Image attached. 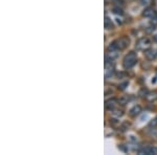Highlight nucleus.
<instances>
[{"label": "nucleus", "instance_id": "9d476101", "mask_svg": "<svg viewBox=\"0 0 157 155\" xmlns=\"http://www.w3.org/2000/svg\"><path fill=\"white\" fill-rule=\"evenodd\" d=\"M104 25H105V29H113V23L112 21L110 20L109 17H105V21H104Z\"/></svg>", "mask_w": 157, "mask_h": 155}, {"label": "nucleus", "instance_id": "dca6fc26", "mask_svg": "<svg viewBox=\"0 0 157 155\" xmlns=\"http://www.w3.org/2000/svg\"><path fill=\"white\" fill-rule=\"evenodd\" d=\"M153 40H154L155 42H157V35H155V36L153 37Z\"/></svg>", "mask_w": 157, "mask_h": 155}, {"label": "nucleus", "instance_id": "7ed1b4c3", "mask_svg": "<svg viewBox=\"0 0 157 155\" xmlns=\"http://www.w3.org/2000/svg\"><path fill=\"white\" fill-rule=\"evenodd\" d=\"M139 155H156L157 154V148L153 146H146L141 148L138 151Z\"/></svg>", "mask_w": 157, "mask_h": 155}, {"label": "nucleus", "instance_id": "f03ea898", "mask_svg": "<svg viewBox=\"0 0 157 155\" xmlns=\"http://www.w3.org/2000/svg\"><path fill=\"white\" fill-rule=\"evenodd\" d=\"M137 62V55L134 51H130L129 53L125 56L123 60V66L125 69H130L136 64Z\"/></svg>", "mask_w": 157, "mask_h": 155}, {"label": "nucleus", "instance_id": "4468645a", "mask_svg": "<svg viewBox=\"0 0 157 155\" xmlns=\"http://www.w3.org/2000/svg\"><path fill=\"white\" fill-rule=\"evenodd\" d=\"M114 13H115V14H120V15H123V11L120 10V9H115V10H114Z\"/></svg>", "mask_w": 157, "mask_h": 155}, {"label": "nucleus", "instance_id": "f8f14e48", "mask_svg": "<svg viewBox=\"0 0 157 155\" xmlns=\"http://www.w3.org/2000/svg\"><path fill=\"white\" fill-rule=\"evenodd\" d=\"M156 125H157V117H156V119H154L153 121H152L151 123H150V126H151V127L152 126L154 127V126H156Z\"/></svg>", "mask_w": 157, "mask_h": 155}, {"label": "nucleus", "instance_id": "9b49d317", "mask_svg": "<svg viewBox=\"0 0 157 155\" xmlns=\"http://www.w3.org/2000/svg\"><path fill=\"white\" fill-rule=\"evenodd\" d=\"M128 101H129V98H122L120 101H118V103H120V104H122V105H126Z\"/></svg>", "mask_w": 157, "mask_h": 155}, {"label": "nucleus", "instance_id": "39448f33", "mask_svg": "<svg viewBox=\"0 0 157 155\" xmlns=\"http://www.w3.org/2000/svg\"><path fill=\"white\" fill-rule=\"evenodd\" d=\"M113 72H114V66L111 64V61L106 60V63H105V78H106V79L111 78Z\"/></svg>", "mask_w": 157, "mask_h": 155}, {"label": "nucleus", "instance_id": "0eeeda50", "mask_svg": "<svg viewBox=\"0 0 157 155\" xmlns=\"http://www.w3.org/2000/svg\"><path fill=\"white\" fill-rule=\"evenodd\" d=\"M156 15H157V13L153 8H147L146 10L144 11V13H142V16L146 18H153V17H155Z\"/></svg>", "mask_w": 157, "mask_h": 155}, {"label": "nucleus", "instance_id": "ddd939ff", "mask_svg": "<svg viewBox=\"0 0 157 155\" xmlns=\"http://www.w3.org/2000/svg\"><path fill=\"white\" fill-rule=\"evenodd\" d=\"M151 19H152V21H151V22H152V24L156 25V24H157V15L155 16V17L151 18Z\"/></svg>", "mask_w": 157, "mask_h": 155}, {"label": "nucleus", "instance_id": "f257e3e1", "mask_svg": "<svg viewBox=\"0 0 157 155\" xmlns=\"http://www.w3.org/2000/svg\"><path fill=\"white\" fill-rule=\"evenodd\" d=\"M129 43H130V40L128 37H122L120 39H116L115 41H113L112 43L109 45L108 49L110 50H117V51H120V50H124L129 46Z\"/></svg>", "mask_w": 157, "mask_h": 155}, {"label": "nucleus", "instance_id": "423d86ee", "mask_svg": "<svg viewBox=\"0 0 157 155\" xmlns=\"http://www.w3.org/2000/svg\"><path fill=\"white\" fill-rule=\"evenodd\" d=\"M145 57L147 60L153 61L157 58V49L155 48H148L145 50Z\"/></svg>", "mask_w": 157, "mask_h": 155}, {"label": "nucleus", "instance_id": "2eb2a0df", "mask_svg": "<svg viewBox=\"0 0 157 155\" xmlns=\"http://www.w3.org/2000/svg\"><path fill=\"white\" fill-rule=\"evenodd\" d=\"M140 2H141V4H144V5L145 4L147 5V4H149L150 2H151V0H140Z\"/></svg>", "mask_w": 157, "mask_h": 155}, {"label": "nucleus", "instance_id": "20e7f679", "mask_svg": "<svg viewBox=\"0 0 157 155\" xmlns=\"http://www.w3.org/2000/svg\"><path fill=\"white\" fill-rule=\"evenodd\" d=\"M151 45V41L148 39V38H140L138 41L136 42V48L137 49H141V50H144V49H148L149 46Z\"/></svg>", "mask_w": 157, "mask_h": 155}, {"label": "nucleus", "instance_id": "6e6552de", "mask_svg": "<svg viewBox=\"0 0 157 155\" xmlns=\"http://www.w3.org/2000/svg\"><path fill=\"white\" fill-rule=\"evenodd\" d=\"M117 103H118L117 100H115V98H111V100L106 101L105 106H106V109H108V110H114L116 107V105H117Z\"/></svg>", "mask_w": 157, "mask_h": 155}, {"label": "nucleus", "instance_id": "1a4fd4ad", "mask_svg": "<svg viewBox=\"0 0 157 155\" xmlns=\"http://www.w3.org/2000/svg\"><path fill=\"white\" fill-rule=\"evenodd\" d=\"M140 112H141V107H140L139 105H135V106H133L130 109L129 114L131 116H136V115H138Z\"/></svg>", "mask_w": 157, "mask_h": 155}]
</instances>
